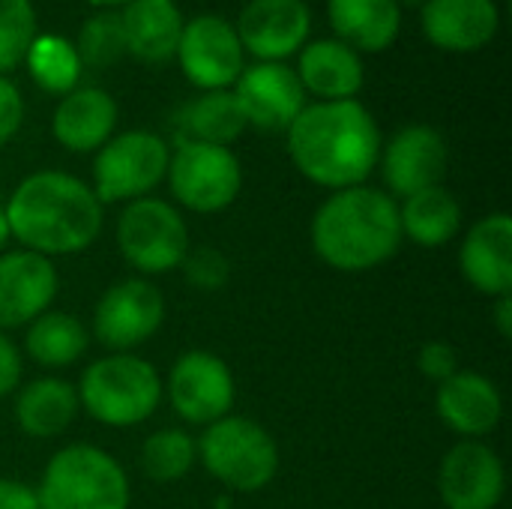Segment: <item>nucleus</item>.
Segmentation results:
<instances>
[{
  "instance_id": "obj_1",
  "label": "nucleus",
  "mask_w": 512,
  "mask_h": 509,
  "mask_svg": "<svg viewBox=\"0 0 512 509\" xmlns=\"http://www.w3.org/2000/svg\"><path fill=\"white\" fill-rule=\"evenodd\" d=\"M294 168L315 186L339 192L363 186L378 168L381 129L360 99L312 102L285 132Z\"/></svg>"
},
{
  "instance_id": "obj_2",
  "label": "nucleus",
  "mask_w": 512,
  "mask_h": 509,
  "mask_svg": "<svg viewBox=\"0 0 512 509\" xmlns=\"http://www.w3.org/2000/svg\"><path fill=\"white\" fill-rule=\"evenodd\" d=\"M12 240L42 258L87 252L102 234V204L90 183L69 171L27 174L3 204Z\"/></svg>"
},
{
  "instance_id": "obj_3",
  "label": "nucleus",
  "mask_w": 512,
  "mask_h": 509,
  "mask_svg": "<svg viewBox=\"0 0 512 509\" xmlns=\"http://www.w3.org/2000/svg\"><path fill=\"white\" fill-rule=\"evenodd\" d=\"M312 252L336 273H369L402 249L399 201L378 186L330 192L309 225Z\"/></svg>"
},
{
  "instance_id": "obj_4",
  "label": "nucleus",
  "mask_w": 512,
  "mask_h": 509,
  "mask_svg": "<svg viewBox=\"0 0 512 509\" xmlns=\"http://www.w3.org/2000/svg\"><path fill=\"white\" fill-rule=\"evenodd\" d=\"M75 390L81 411L108 429L147 423L165 399L162 375L138 354H105L93 360Z\"/></svg>"
},
{
  "instance_id": "obj_5",
  "label": "nucleus",
  "mask_w": 512,
  "mask_h": 509,
  "mask_svg": "<svg viewBox=\"0 0 512 509\" xmlns=\"http://www.w3.org/2000/svg\"><path fill=\"white\" fill-rule=\"evenodd\" d=\"M39 509H129L126 468L102 447L69 444L57 450L36 483Z\"/></svg>"
},
{
  "instance_id": "obj_6",
  "label": "nucleus",
  "mask_w": 512,
  "mask_h": 509,
  "mask_svg": "<svg viewBox=\"0 0 512 509\" xmlns=\"http://www.w3.org/2000/svg\"><path fill=\"white\" fill-rule=\"evenodd\" d=\"M198 462L225 489L255 495L279 474V444L261 423L228 414L204 429Z\"/></svg>"
},
{
  "instance_id": "obj_7",
  "label": "nucleus",
  "mask_w": 512,
  "mask_h": 509,
  "mask_svg": "<svg viewBox=\"0 0 512 509\" xmlns=\"http://www.w3.org/2000/svg\"><path fill=\"white\" fill-rule=\"evenodd\" d=\"M114 240H117L120 258L141 279L165 276V273L177 270L192 246L189 225H186L180 207H174L165 198H153V195L129 201L120 210Z\"/></svg>"
},
{
  "instance_id": "obj_8",
  "label": "nucleus",
  "mask_w": 512,
  "mask_h": 509,
  "mask_svg": "<svg viewBox=\"0 0 512 509\" xmlns=\"http://www.w3.org/2000/svg\"><path fill=\"white\" fill-rule=\"evenodd\" d=\"M171 147L150 129L111 135L93 156V195L99 204H129L147 198L168 174Z\"/></svg>"
},
{
  "instance_id": "obj_9",
  "label": "nucleus",
  "mask_w": 512,
  "mask_h": 509,
  "mask_svg": "<svg viewBox=\"0 0 512 509\" xmlns=\"http://www.w3.org/2000/svg\"><path fill=\"white\" fill-rule=\"evenodd\" d=\"M165 180L174 195V207L213 216L228 210L240 198L243 165L231 147L177 141V150H171L168 159Z\"/></svg>"
},
{
  "instance_id": "obj_10",
  "label": "nucleus",
  "mask_w": 512,
  "mask_h": 509,
  "mask_svg": "<svg viewBox=\"0 0 512 509\" xmlns=\"http://www.w3.org/2000/svg\"><path fill=\"white\" fill-rule=\"evenodd\" d=\"M168 306L162 291L141 276L114 282L93 309V339L111 354H132L150 342L165 324Z\"/></svg>"
},
{
  "instance_id": "obj_11",
  "label": "nucleus",
  "mask_w": 512,
  "mask_h": 509,
  "mask_svg": "<svg viewBox=\"0 0 512 509\" xmlns=\"http://www.w3.org/2000/svg\"><path fill=\"white\" fill-rule=\"evenodd\" d=\"M162 393L183 423L207 429L234 411L237 381L219 354L195 348L171 363L168 378L162 381Z\"/></svg>"
},
{
  "instance_id": "obj_12",
  "label": "nucleus",
  "mask_w": 512,
  "mask_h": 509,
  "mask_svg": "<svg viewBox=\"0 0 512 509\" xmlns=\"http://www.w3.org/2000/svg\"><path fill=\"white\" fill-rule=\"evenodd\" d=\"M177 63L189 84L207 90H231L246 69V51L231 21L204 12L183 24L177 45Z\"/></svg>"
},
{
  "instance_id": "obj_13",
  "label": "nucleus",
  "mask_w": 512,
  "mask_h": 509,
  "mask_svg": "<svg viewBox=\"0 0 512 509\" xmlns=\"http://www.w3.org/2000/svg\"><path fill=\"white\" fill-rule=\"evenodd\" d=\"M450 150L444 135L429 123H411L402 126L387 144H381V177L384 192L393 198H411L423 189L441 186L447 174Z\"/></svg>"
},
{
  "instance_id": "obj_14",
  "label": "nucleus",
  "mask_w": 512,
  "mask_h": 509,
  "mask_svg": "<svg viewBox=\"0 0 512 509\" xmlns=\"http://www.w3.org/2000/svg\"><path fill=\"white\" fill-rule=\"evenodd\" d=\"M438 495L447 509H498L507 495V468L486 441H459L441 459Z\"/></svg>"
},
{
  "instance_id": "obj_15",
  "label": "nucleus",
  "mask_w": 512,
  "mask_h": 509,
  "mask_svg": "<svg viewBox=\"0 0 512 509\" xmlns=\"http://www.w3.org/2000/svg\"><path fill=\"white\" fill-rule=\"evenodd\" d=\"M234 30L258 63H282L309 42L312 9L306 0H249Z\"/></svg>"
},
{
  "instance_id": "obj_16",
  "label": "nucleus",
  "mask_w": 512,
  "mask_h": 509,
  "mask_svg": "<svg viewBox=\"0 0 512 509\" xmlns=\"http://www.w3.org/2000/svg\"><path fill=\"white\" fill-rule=\"evenodd\" d=\"M246 126L261 132H288L297 114L306 108V90L288 63H252L231 87Z\"/></svg>"
},
{
  "instance_id": "obj_17",
  "label": "nucleus",
  "mask_w": 512,
  "mask_h": 509,
  "mask_svg": "<svg viewBox=\"0 0 512 509\" xmlns=\"http://www.w3.org/2000/svg\"><path fill=\"white\" fill-rule=\"evenodd\" d=\"M60 276L51 258L27 249L0 252V330H18L54 309Z\"/></svg>"
},
{
  "instance_id": "obj_18",
  "label": "nucleus",
  "mask_w": 512,
  "mask_h": 509,
  "mask_svg": "<svg viewBox=\"0 0 512 509\" xmlns=\"http://www.w3.org/2000/svg\"><path fill=\"white\" fill-rule=\"evenodd\" d=\"M459 270L483 297L512 294V216L498 210L477 219L459 246Z\"/></svg>"
},
{
  "instance_id": "obj_19",
  "label": "nucleus",
  "mask_w": 512,
  "mask_h": 509,
  "mask_svg": "<svg viewBox=\"0 0 512 509\" xmlns=\"http://www.w3.org/2000/svg\"><path fill=\"white\" fill-rule=\"evenodd\" d=\"M435 414L462 441H483L504 417V396L492 378L459 369L453 378L438 384Z\"/></svg>"
},
{
  "instance_id": "obj_20",
  "label": "nucleus",
  "mask_w": 512,
  "mask_h": 509,
  "mask_svg": "<svg viewBox=\"0 0 512 509\" xmlns=\"http://www.w3.org/2000/svg\"><path fill=\"white\" fill-rule=\"evenodd\" d=\"M420 27L429 45L471 54L498 36L501 9L495 0H426L420 9Z\"/></svg>"
},
{
  "instance_id": "obj_21",
  "label": "nucleus",
  "mask_w": 512,
  "mask_h": 509,
  "mask_svg": "<svg viewBox=\"0 0 512 509\" xmlns=\"http://www.w3.org/2000/svg\"><path fill=\"white\" fill-rule=\"evenodd\" d=\"M117 102L102 87H75L51 114V135L69 153H96L117 129Z\"/></svg>"
},
{
  "instance_id": "obj_22",
  "label": "nucleus",
  "mask_w": 512,
  "mask_h": 509,
  "mask_svg": "<svg viewBox=\"0 0 512 509\" xmlns=\"http://www.w3.org/2000/svg\"><path fill=\"white\" fill-rule=\"evenodd\" d=\"M297 78L318 102L357 99L366 84V66L360 54L339 39H312L297 51Z\"/></svg>"
},
{
  "instance_id": "obj_23",
  "label": "nucleus",
  "mask_w": 512,
  "mask_h": 509,
  "mask_svg": "<svg viewBox=\"0 0 512 509\" xmlns=\"http://www.w3.org/2000/svg\"><path fill=\"white\" fill-rule=\"evenodd\" d=\"M183 24L177 0H129L120 12L126 51L153 66L174 60Z\"/></svg>"
},
{
  "instance_id": "obj_24",
  "label": "nucleus",
  "mask_w": 512,
  "mask_h": 509,
  "mask_svg": "<svg viewBox=\"0 0 512 509\" xmlns=\"http://www.w3.org/2000/svg\"><path fill=\"white\" fill-rule=\"evenodd\" d=\"M78 390L66 378L45 375L15 390V423L27 438L51 441L63 435L78 417Z\"/></svg>"
},
{
  "instance_id": "obj_25",
  "label": "nucleus",
  "mask_w": 512,
  "mask_h": 509,
  "mask_svg": "<svg viewBox=\"0 0 512 509\" xmlns=\"http://www.w3.org/2000/svg\"><path fill=\"white\" fill-rule=\"evenodd\" d=\"M327 18L339 42L378 54L399 39L402 0H327Z\"/></svg>"
},
{
  "instance_id": "obj_26",
  "label": "nucleus",
  "mask_w": 512,
  "mask_h": 509,
  "mask_svg": "<svg viewBox=\"0 0 512 509\" xmlns=\"http://www.w3.org/2000/svg\"><path fill=\"white\" fill-rule=\"evenodd\" d=\"M399 225L402 240H411L420 249H441L462 234L465 213L447 186H432L399 204Z\"/></svg>"
},
{
  "instance_id": "obj_27",
  "label": "nucleus",
  "mask_w": 512,
  "mask_h": 509,
  "mask_svg": "<svg viewBox=\"0 0 512 509\" xmlns=\"http://www.w3.org/2000/svg\"><path fill=\"white\" fill-rule=\"evenodd\" d=\"M90 348V330L69 312L48 309L27 324L24 354L42 369H69Z\"/></svg>"
},
{
  "instance_id": "obj_28",
  "label": "nucleus",
  "mask_w": 512,
  "mask_h": 509,
  "mask_svg": "<svg viewBox=\"0 0 512 509\" xmlns=\"http://www.w3.org/2000/svg\"><path fill=\"white\" fill-rule=\"evenodd\" d=\"M180 141H201L231 147L243 129L246 117L237 105L234 90H207L180 111Z\"/></svg>"
},
{
  "instance_id": "obj_29",
  "label": "nucleus",
  "mask_w": 512,
  "mask_h": 509,
  "mask_svg": "<svg viewBox=\"0 0 512 509\" xmlns=\"http://www.w3.org/2000/svg\"><path fill=\"white\" fill-rule=\"evenodd\" d=\"M24 63L30 69V78L54 96H66L69 90L78 87L81 78V57L75 51V45L66 36H54V33H36V39L30 42Z\"/></svg>"
},
{
  "instance_id": "obj_30",
  "label": "nucleus",
  "mask_w": 512,
  "mask_h": 509,
  "mask_svg": "<svg viewBox=\"0 0 512 509\" xmlns=\"http://www.w3.org/2000/svg\"><path fill=\"white\" fill-rule=\"evenodd\" d=\"M138 465L141 474L159 486L180 483L198 465V441L186 429H159L144 438Z\"/></svg>"
},
{
  "instance_id": "obj_31",
  "label": "nucleus",
  "mask_w": 512,
  "mask_h": 509,
  "mask_svg": "<svg viewBox=\"0 0 512 509\" xmlns=\"http://www.w3.org/2000/svg\"><path fill=\"white\" fill-rule=\"evenodd\" d=\"M78 57H81V66H111L117 63L123 54H126V42H123V27H120V12H111V9H102L96 15H90L81 30H78V39L72 42Z\"/></svg>"
},
{
  "instance_id": "obj_32",
  "label": "nucleus",
  "mask_w": 512,
  "mask_h": 509,
  "mask_svg": "<svg viewBox=\"0 0 512 509\" xmlns=\"http://www.w3.org/2000/svg\"><path fill=\"white\" fill-rule=\"evenodd\" d=\"M36 39V9L30 0H0V75L24 63Z\"/></svg>"
},
{
  "instance_id": "obj_33",
  "label": "nucleus",
  "mask_w": 512,
  "mask_h": 509,
  "mask_svg": "<svg viewBox=\"0 0 512 509\" xmlns=\"http://www.w3.org/2000/svg\"><path fill=\"white\" fill-rule=\"evenodd\" d=\"M186 282L195 288V291H204V294H216L228 285L231 279V261L222 249L216 246H189L183 264H180Z\"/></svg>"
},
{
  "instance_id": "obj_34",
  "label": "nucleus",
  "mask_w": 512,
  "mask_h": 509,
  "mask_svg": "<svg viewBox=\"0 0 512 509\" xmlns=\"http://www.w3.org/2000/svg\"><path fill=\"white\" fill-rule=\"evenodd\" d=\"M417 369L423 372V378L444 384L459 372V351L444 339H432L417 351Z\"/></svg>"
},
{
  "instance_id": "obj_35",
  "label": "nucleus",
  "mask_w": 512,
  "mask_h": 509,
  "mask_svg": "<svg viewBox=\"0 0 512 509\" xmlns=\"http://www.w3.org/2000/svg\"><path fill=\"white\" fill-rule=\"evenodd\" d=\"M21 123H24V96L6 75H0V144L12 141Z\"/></svg>"
},
{
  "instance_id": "obj_36",
  "label": "nucleus",
  "mask_w": 512,
  "mask_h": 509,
  "mask_svg": "<svg viewBox=\"0 0 512 509\" xmlns=\"http://www.w3.org/2000/svg\"><path fill=\"white\" fill-rule=\"evenodd\" d=\"M24 378V354L9 339V333L0 330V399L12 396L21 387Z\"/></svg>"
},
{
  "instance_id": "obj_37",
  "label": "nucleus",
  "mask_w": 512,
  "mask_h": 509,
  "mask_svg": "<svg viewBox=\"0 0 512 509\" xmlns=\"http://www.w3.org/2000/svg\"><path fill=\"white\" fill-rule=\"evenodd\" d=\"M0 509H39L36 489L24 480L0 477Z\"/></svg>"
},
{
  "instance_id": "obj_38",
  "label": "nucleus",
  "mask_w": 512,
  "mask_h": 509,
  "mask_svg": "<svg viewBox=\"0 0 512 509\" xmlns=\"http://www.w3.org/2000/svg\"><path fill=\"white\" fill-rule=\"evenodd\" d=\"M492 321L501 339L512 336V294H501L495 297V309H492Z\"/></svg>"
},
{
  "instance_id": "obj_39",
  "label": "nucleus",
  "mask_w": 512,
  "mask_h": 509,
  "mask_svg": "<svg viewBox=\"0 0 512 509\" xmlns=\"http://www.w3.org/2000/svg\"><path fill=\"white\" fill-rule=\"evenodd\" d=\"M12 243V234H9V219H6V210L0 204V252H6Z\"/></svg>"
},
{
  "instance_id": "obj_40",
  "label": "nucleus",
  "mask_w": 512,
  "mask_h": 509,
  "mask_svg": "<svg viewBox=\"0 0 512 509\" xmlns=\"http://www.w3.org/2000/svg\"><path fill=\"white\" fill-rule=\"evenodd\" d=\"M87 3L96 9H114V6H126L129 0H87Z\"/></svg>"
}]
</instances>
